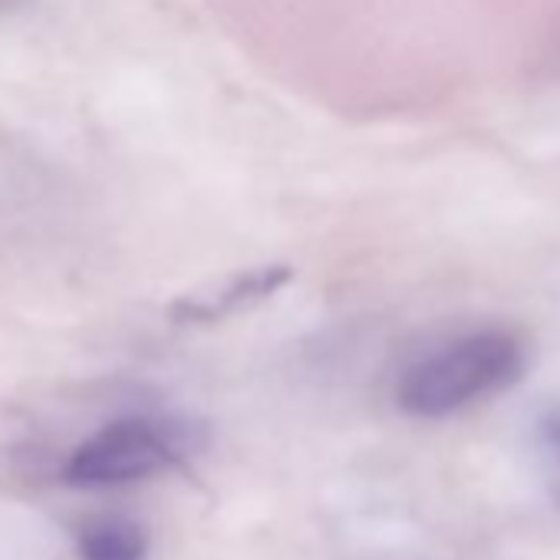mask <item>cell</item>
Masks as SVG:
<instances>
[{
    "label": "cell",
    "mask_w": 560,
    "mask_h": 560,
    "mask_svg": "<svg viewBox=\"0 0 560 560\" xmlns=\"http://www.w3.org/2000/svg\"><path fill=\"white\" fill-rule=\"evenodd\" d=\"M524 343L498 327L445 340L409 363L396 383V406L412 419H448L511 389L524 376Z\"/></svg>",
    "instance_id": "6da1fadb"
},
{
    "label": "cell",
    "mask_w": 560,
    "mask_h": 560,
    "mask_svg": "<svg viewBox=\"0 0 560 560\" xmlns=\"http://www.w3.org/2000/svg\"><path fill=\"white\" fill-rule=\"evenodd\" d=\"M191 448L195 429L178 419L122 416L73 448L63 478L77 488H119L182 465Z\"/></svg>",
    "instance_id": "7a4b0ae2"
},
{
    "label": "cell",
    "mask_w": 560,
    "mask_h": 560,
    "mask_svg": "<svg viewBox=\"0 0 560 560\" xmlns=\"http://www.w3.org/2000/svg\"><path fill=\"white\" fill-rule=\"evenodd\" d=\"M294 270L288 264H264V267H254L247 273H237L231 277L228 284H221L218 291L211 294H195V298H185L175 304L172 317L182 320V324H214V320H224V317H234L267 298H273L284 284H291Z\"/></svg>",
    "instance_id": "3957f363"
},
{
    "label": "cell",
    "mask_w": 560,
    "mask_h": 560,
    "mask_svg": "<svg viewBox=\"0 0 560 560\" xmlns=\"http://www.w3.org/2000/svg\"><path fill=\"white\" fill-rule=\"evenodd\" d=\"M80 560H149V534L129 517H96L80 527Z\"/></svg>",
    "instance_id": "277c9868"
},
{
    "label": "cell",
    "mask_w": 560,
    "mask_h": 560,
    "mask_svg": "<svg viewBox=\"0 0 560 560\" xmlns=\"http://www.w3.org/2000/svg\"><path fill=\"white\" fill-rule=\"evenodd\" d=\"M547 439H550V445H553V452H557V458H560V419L547 429Z\"/></svg>",
    "instance_id": "5b68a950"
},
{
    "label": "cell",
    "mask_w": 560,
    "mask_h": 560,
    "mask_svg": "<svg viewBox=\"0 0 560 560\" xmlns=\"http://www.w3.org/2000/svg\"><path fill=\"white\" fill-rule=\"evenodd\" d=\"M24 4V0H0V18H8V14H14L18 8Z\"/></svg>",
    "instance_id": "8992f818"
}]
</instances>
